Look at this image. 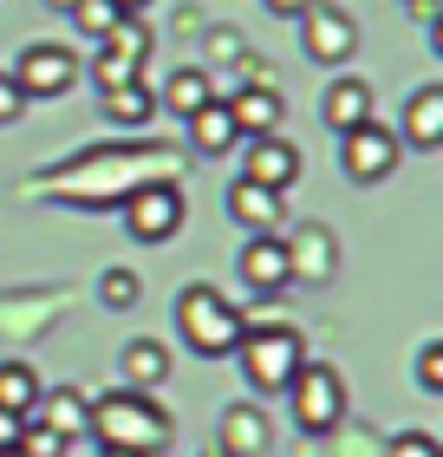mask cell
Instances as JSON below:
<instances>
[{
  "label": "cell",
  "instance_id": "obj_32",
  "mask_svg": "<svg viewBox=\"0 0 443 457\" xmlns=\"http://www.w3.org/2000/svg\"><path fill=\"white\" fill-rule=\"evenodd\" d=\"M267 7H274V13H287V20H300V13L313 7V0H267Z\"/></svg>",
  "mask_w": 443,
  "mask_h": 457
},
{
  "label": "cell",
  "instance_id": "obj_22",
  "mask_svg": "<svg viewBox=\"0 0 443 457\" xmlns=\"http://www.w3.org/2000/svg\"><path fill=\"white\" fill-rule=\"evenodd\" d=\"M209 98H216V86H209V66H176V72H170V86L157 92V105L170 112V118H196Z\"/></svg>",
  "mask_w": 443,
  "mask_h": 457
},
{
  "label": "cell",
  "instance_id": "obj_34",
  "mask_svg": "<svg viewBox=\"0 0 443 457\" xmlns=\"http://www.w3.org/2000/svg\"><path fill=\"white\" fill-rule=\"evenodd\" d=\"M46 7H59V13H72V7H78V0H46Z\"/></svg>",
  "mask_w": 443,
  "mask_h": 457
},
{
  "label": "cell",
  "instance_id": "obj_1",
  "mask_svg": "<svg viewBox=\"0 0 443 457\" xmlns=\"http://www.w3.org/2000/svg\"><path fill=\"white\" fill-rule=\"evenodd\" d=\"M170 144H131V151H92V157H78L66 163V170H46V183H39V196H53V203H86V210H98V203H124L137 190V170H151L163 177L170 170Z\"/></svg>",
  "mask_w": 443,
  "mask_h": 457
},
{
  "label": "cell",
  "instance_id": "obj_10",
  "mask_svg": "<svg viewBox=\"0 0 443 457\" xmlns=\"http://www.w3.org/2000/svg\"><path fill=\"white\" fill-rule=\"evenodd\" d=\"M300 46H307V59H320V66H346V59L358 53L352 13L326 7V0H313V7L300 13Z\"/></svg>",
  "mask_w": 443,
  "mask_h": 457
},
{
  "label": "cell",
  "instance_id": "obj_12",
  "mask_svg": "<svg viewBox=\"0 0 443 457\" xmlns=\"http://www.w3.org/2000/svg\"><path fill=\"white\" fill-rule=\"evenodd\" d=\"M281 242H287V268H293V281H307V287L332 281V268H340V242H332L320 222H300V228H287Z\"/></svg>",
  "mask_w": 443,
  "mask_h": 457
},
{
  "label": "cell",
  "instance_id": "obj_18",
  "mask_svg": "<svg viewBox=\"0 0 443 457\" xmlns=\"http://www.w3.org/2000/svg\"><path fill=\"white\" fill-rule=\"evenodd\" d=\"M183 131H189V144H196V157H228L242 144V131H235V118H228L222 98H209L196 118H183Z\"/></svg>",
  "mask_w": 443,
  "mask_h": 457
},
{
  "label": "cell",
  "instance_id": "obj_14",
  "mask_svg": "<svg viewBox=\"0 0 443 457\" xmlns=\"http://www.w3.org/2000/svg\"><path fill=\"white\" fill-rule=\"evenodd\" d=\"M228 216H235V228L281 236V222H287V196H281V190H261V183H248V177H235V190H228Z\"/></svg>",
  "mask_w": 443,
  "mask_h": 457
},
{
  "label": "cell",
  "instance_id": "obj_24",
  "mask_svg": "<svg viewBox=\"0 0 443 457\" xmlns=\"http://www.w3.org/2000/svg\"><path fill=\"white\" fill-rule=\"evenodd\" d=\"M39 372L27 360H0V411H13V419H33V405H39Z\"/></svg>",
  "mask_w": 443,
  "mask_h": 457
},
{
  "label": "cell",
  "instance_id": "obj_19",
  "mask_svg": "<svg viewBox=\"0 0 443 457\" xmlns=\"http://www.w3.org/2000/svg\"><path fill=\"white\" fill-rule=\"evenodd\" d=\"M98 112H104V124H124V131H137V124H151L157 92L144 86V79H124V86H104V92H98Z\"/></svg>",
  "mask_w": 443,
  "mask_h": 457
},
{
  "label": "cell",
  "instance_id": "obj_36",
  "mask_svg": "<svg viewBox=\"0 0 443 457\" xmlns=\"http://www.w3.org/2000/svg\"><path fill=\"white\" fill-rule=\"evenodd\" d=\"M0 457H27V451H20V445H7V451H0Z\"/></svg>",
  "mask_w": 443,
  "mask_h": 457
},
{
  "label": "cell",
  "instance_id": "obj_21",
  "mask_svg": "<svg viewBox=\"0 0 443 457\" xmlns=\"http://www.w3.org/2000/svg\"><path fill=\"white\" fill-rule=\"evenodd\" d=\"M118 372H124L131 392H151V386L170 379V346H163V340H131L118 353Z\"/></svg>",
  "mask_w": 443,
  "mask_h": 457
},
{
  "label": "cell",
  "instance_id": "obj_30",
  "mask_svg": "<svg viewBox=\"0 0 443 457\" xmlns=\"http://www.w3.org/2000/svg\"><path fill=\"white\" fill-rule=\"evenodd\" d=\"M20 105H27V98H20V86H13L7 72H0V124H13V118H20Z\"/></svg>",
  "mask_w": 443,
  "mask_h": 457
},
{
  "label": "cell",
  "instance_id": "obj_7",
  "mask_svg": "<svg viewBox=\"0 0 443 457\" xmlns=\"http://www.w3.org/2000/svg\"><path fill=\"white\" fill-rule=\"evenodd\" d=\"M340 163H346L352 183H385V177H398V163H405V144H398L391 124L365 118V124H352V131H340Z\"/></svg>",
  "mask_w": 443,
  "mask_h": 457
},
{
  "label": "cell",
  "instance_id": "obj_2",
  "mask_svg": "<svg viewBox=\"0 0 443 457\" xmlns=\"http://www.w3.org/2000/svg\"><path fill=\"white\" fill-rule=\"evenodd\" d=\"M86 438H98L104 451H137V457H157L163 445H170V411H163L151 392H104V399H92V425Z\"/></svg>",
  "mask_w": 443,
  "mask_h": 457
},
{
  "label": "cell",
  "instance_id": "obj_16",
  "mask_svg": "<svg viewBox=\"0 0 443 457\" xmlns=\"http://www.w3.org/2000/svg\"><path fill=\"white\" fill-rule=\"evenodd\" d=\"M398 144H411V151H443V86H417L405 98V131Z\"/></svg>",
  "mask_w": 443,
  "mask_h": 457
},
{
  "label": "cell",
  "instance_id": "obj_13",
  "mask_svg": "<svg viewBox=\"0 0 443 457\" xmlns=\"http://www.w3.org/2000/svg\"><path fill=\"white\" fill-rule=\"evenodd\" d=\"M235 268H242V281L255 287V295H281V287L293 281V268H287V242H281V236H248Z\"/></svg>",
  "mask_w": 443,
  "mask_h": 457
},
{
  "label": "cell",
  "instance_id": "obj_35",
  "mask_svg": "<svg viewBox=\"0 0 443 457\" xmlns=\"http://www.w3.org/2000/svg\"><path fill=\"white\" fill-rule=\"evenodd\" d=\"M98 457H137V451H104V445H98Z\"/></svg>",
  "mask_w": 443,
  "mask_h": 457
},
{
  "label": "cell",
  "instance_id": "obj_6",
  "mask_svg": "<svg viewBox=\"0 0 443 457\" xmlns=\"http://www.w3.org/2000/svg\"><path fill=\"white\" fill-rule=\"evenodd\" d=\"M118 210H124V228H131V236H137L144 248H163V242H170L176 228L189 222V203H183V190H176L170 177H157V183H137V190L124 196Z\"/></svg>",
  "mask_w": 443,
  "mask_h": 457
},
{
  "label": "cell",
  "instance_id": "obj_17",
  "mask_svg": "<svg viewBox=\"0 0 443 457\" xmlns=\"http://www.w3.org/2000/svg\"><path fill=\"white\" fill-rule=\"evenodd\" d=\"M320 118L332 124V137L352 131V124H365L372 118V86H365V79H352V72H340L326 86V98H320Z\"/></svg>",
  "mask_w": 443,
  "mask_h": 457
},
{
  "label": "cell",
  "instance_id": "obj_31",
  "mask_svg": "<svg viewBox=\"0 0 443 457\" xmlns=\"http://www.w3.org/2000/svg\"><path fill=\"white\" fill-rule=\"evenodd\" d=\"M20 425H27V419H13V411H0V451H7V445H20Z\"/></svg>",
  "mask_w": 443,
  "mask_h": 457
},
{
  "label": "cell",
  "instance_id": "obj_23",
  "mask_svg": "<svg viewBox=\"0 0 443 457\" xmlns=\"http://www.w3.org/2000/svg\"><path fill=\"white\" fill-rule=\"evenodd\" d=\"M222 451H235V457H261L267 451V419L255 405H228L222 411Z\"/></svg>",
  "mask_w": 443,
  "mask_h": 457
},
{
  "label": "cell",
  "instance_id": "obj_28",
  "mask_svg": "<svg viewBox=\"0 0 443 457\" xmlns=\"http://www.w3.org/2000/svg\"><path fill=\"white\" fill-rule=\"evenodd\" d=\"M417 392H443V340H424L417 346Z\"/></svg>",
  "mask_w": 443,
  "mask_h": 457
},
{
  "label": "cell",
  "instance_id": "obj_8",
  "mask_svg": "<svg viewBox=\"0 0 443 457\" xmlns=\"http://www.w3.org/2000/svg\"><path fill=\"white\" fill-rule=\"evenodd\" d=\"M7 79L20 86V98H59L78 86V53L59 46V39H33V46H20Z\"/></svg>",
  "mask_w": 443,
  "mask_h": 457
},
{
  "label": "cell",
  "instance_id": "obj_27",
  "mask_svg": "<svg viewBox=\"0 0 443 457\" xmlns=\"http://www.w3.org/2000/svg\"><path fill=\"white\" fill-rule=\"evenodd\" d=\"M72 20H78V33L104 39V33H111L118 20H124V7H118V0H78V7H72Z\"/></svg>",
  "mask_w": 443,
  "mask_h": 457
},
{
  "label": "cell",
  "instance_id": "obj_5",
  "mask_svg": "<svg viewBox=\"0 0 443 457\" xmlns=\"http://www.w3.org/2000/svg\"><path fill=\"white\" fill-rule=\"evenodd\" d=\"M346 372L340 366H326V360H307L300 372H293V386H287V411H293V425L307 431V438H326V431H340L346 425Z\"/></svg>",
  "mask_w": 443,
  "mask_h": 457
},
{
  "label": "cell",
  "instance_id": "obj_29",
  "mask_svg": "<svg viewBox=\"0 0 443 457\" xmlns=\"http://www.w3.org/2000/svg\"><path fill=\"white\" fill-rule=\"evenodd\" d=\"M385 457H443V445H437V431H398Z\"/></svg>",
  "mask_w": 443,
  "mask_h": 457
},
{
  "label": "cell",
  "instance_id": "obj_3",
  "mask_svg": "<svg viewBox=\"0 0 443 457\" xmlns=\"http://www.w3.org/2000/svg\"><path fill=\"white\" fill-rule=\"evenodd\" d=\"M242 307L222 295L216 281H189L183 295H176V334H183V346L196 353V360H228L235 353V340H242Z\"/></svg>",
  "mask_w": 443,
  "mask_h": 457
},
{
  "label": "cell",
  "instance_id": "obj_25",
  "mask_svg": "<svg viewBox=\"0 0 443 457\" xmlns=\"http://www.w3.org/2000/svg\"><path fill=\"white\" fill-rule=\"evenodd\" d=\"M98 301L111 307V314H124V307L144 301V281L131 275V268H104V275H98Z\"/></svg>",
  "mask_w": 443,
  "mask_h": 457
},
{
  "label": "cell",
  "instance_id": "obj_15",
  "mask_svg": "<svg viewBox=\"0 0 443 457\" xmlns=\"http://www.w3.org/2000/svg\"><path fill=\"white\" fill-rule=\"evenodd\" d=\"M222 105H228V118H235L242 144L248 137H274V131H281V118H287V105H281V92H274V86H242L235 98H222Z\"/></svg>",
  "mask_w": 443,
  "mask_h": 457
},
{
  "label": "cell",
  "instance_id": "obj_33",
  "mask_svg": "<svg viewBox=\"0 0 443 457\" xmlns=\"http://www.w3.org/2000/svg\"><path fill=\"white\" fill-rule=\"evenodd\" d=\"M118 7H124V13H144V7H151V0H118Z\"/></svg>",
  "mask_w": 443,
  "mask_h": 457
},
{
  "label": "cell",
  "instance_id": "obj_20",
  "mask_svg": "<svg viewBox=\"0 0 443 457\" xmlns=\"http://www.w3.org/2000/svg\"><path fill=\"white\" fill-rule=\"evenodd\" d=\"M33 419L53 425L59 438H78V431L92 425V399H78L72 386H46V392H39V405H33Z\"/></svg>",
  "mask_w": 443,
  "mask_h": 457
},
{
  "label": "cell",
  "instance_id": "obj_11",
  "mask_svg": "<svg viewBox=\"0 0 443 457\" xmlns=\"http://www.w3.org/2000/svg\"><path fill=\"white\" fill-rule=\"evenodd\" d=\"M300 170H307V157H300V144H287L281 131L274 137H248V151H242V177L248 183H261V190H293L300 183Z\"/></svg>",
  "mask_w": 443,
  "mask_h": 457
},
{
  "label": "cell",
  "instance_id": "obj_26",
  "mask_svg": "<svg viewBox=\"0 0 443 457\" xmlns=\"http://www.w3.org/2000/svg\"><path fill=\"white\" fill-rule=\"evenodd\" d=\"M20 451H27V457H72V438H59L53 425L27 419V425H20Z\"/></svg>",
  "mask_w": 443,
  "mask_h": 457
},
{
  "label": "cell",
  "instance_id": "obj_9",
  "mask_svg": "<svg viewBox=\"0 0 443 457\" xmlns=\"http://www.w3.org/2000/svg\"><path fill=\"white\" fill-rule=\"evenodd\" d=\"M151 46H157V33L144 27L137 13H124L118 27L98 39V59H92L98 92H104V86H124V79H144V66H151Z\"/></svg>",
  "mask_w": 443,
  "mask_h": 457
},
{
  "label": "cell",
  "instance_id": "obj_4",
  "mask_svg": "<svg viewBox=\"0 0 443 457\" xmlns=\"http://www.w3.org/2000/svg\"><path fill=\"white\" fill-rule=\"evenodd\" d=\"M235 353H242V372H248V386H255V392H287L293 372L307 366V340H300V327H287V320L242 327Z\"/></svg>",
  "mask_w": 443,
  "mask_h": 457
}]
</instances>
